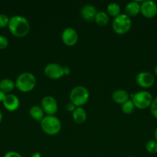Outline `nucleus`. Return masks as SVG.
I'll use <instances>...</instances> for the list:
<instances>
[{
	"mask_svg": "<svg viewBox=\"0 0 157 157\" xmlns=\"http://www.w3.org/2000/svg\"><path fill=\"white\" fill-rule=\"evenodd\" d=\"M8 28L9 32L15 37L22 38L29 34L30 25L26 18L22 15H14L9 19Z\"/></svg>",
	"mask_w": 157,
	"mask_h": 157,
	"instance_id": "nucleus-1",
	"label": "nucleus"
},
{
	"mask_svg": "<svg viewBox=\"0 0 157 157\" xmlns=\"http://www.w3.org/2000/svg\"><path fill=\"white\" fill-rule=\"evenodd\" d=\"M15 87L24 93L31 91L36 85V78L31 72H23L20 74L15 82Z\"/></svg>",
	"mask_w": 157,
	"mask_h": 157,
	"instance_id": "nucleus-2",
	"label": "nucleus"
},
{
	"mask_svg": "<svg viewBox=\"0 0 157 157\" xmlns=\"http://www.w3.org/2000/svg\"><path fill=\"white\" fill-rule=\"evenodd\" d=\"M41 128L46 134L54 136L59 133L62 128L60 120L55 115H46L41 121Z\"/></svg>",
	"mask_w": 157,
	"mask_h": 157,
	"instance_id": "nucleus-3",
	"label": "nucleus"
},
{
	"mask_svg": "<svg viewBox=\"0 0 157 157\" xmlns=\"http://www.w3.org/2000/svg\"><path fill=\"white\" fill-rule=\"evenodd\" d=\"M89 98V92L84 86H75L69 94V99L75 107H83L87 103Z\"/></svg>",
	"mask_w": 157,
	"mask_h": 157,
	"instance_id": "nucleus-4",
	"label": "nucleus"
},
{
	"mask_svg": "<svg viewBox=\"0 0 157 157\" xmlns=\"http://www.w3.org/2000/svg\"><path fill=\"white\" fill-rule=\"evenodd\" d=\"M132 26V20L126 14L121 13L114 18L112 27L114 32L119 35L127 33Z\"/></svg>",
	"mask_w": 157,
	"mask_h": 157,
	"instance_id": "nucleus-5",
	"label": "nucleus"
},
{
	"mask_svg": "<svg viewBox=\"0 0 157 157\" xmlns=\"http://www.w3.org/2000/svg\"><path fill=\"white\" fill-rule=\"evenodd\" d=\"M152 100V94L146 90H141L132 94V101L134 105L140 110H144L150 107Z\"/></svg>",
	"mask_w": 157,
	"mask_h": 157,
	"instance_id": "nucleus-6",
	"label": "nucleus"
},
{
	"mask_svg": "<svg viewBox=\"0 0 157 157\" xmlns=\"http://www.w3.org/2000/svg\"><path fill=\"white\" fill-rule=\"evenodd\" d=\"M41 107L47 115H55L58 110V103L52 96H45L41 101Z\"/></svg>",
	"mask_w": 157,
	"mask_h": 157,
	"instance_id": "nucleus-7",
	"label": "nucleus"
},
{
	"mask_svg": "<svg viewBox=\"0 0 157 157\" xmlns=\"http://www.w3.org/2000/svg\"><path fill=\"white\" fill-rule=\"evenodd\" d=\"M44 73L50 79H59L64 75V68L56 63H49L45 67Z\"/></svg>",
	"mask_w": 157,
	"mask_h": 157,
	"instance_id": "nucleus-8",
	"label": "nucleus"
},
{
	"mask_svg": "<svg viewBox=\"0 0 157 157\" xmlns=\"http://www.w3.org/2000/svg\"><path fill=\"white\" fill-rule=\"evenodd\" d=\"M140 12L146 18H153L157 15V4L152 0L142 1L140 4Z\"/></svg>",
	"mask_w": 157,
	"mask_h": 157,
	"instance_id": "nucleus-9",
	"label": "nucleus"
},
{
	"mask_svg": "<svg viewBox=\"0 0 157 157\" xmlns=\"http://www.w3.org/2000/svg\"><path fill=\"white\" fill-rule=\"evenodd\" d=\"M135 81L143 88H150L155 83V78L152 74L148 71H141L137 74Z\"/></svg>",
	"mask_w": 157,
	"mask_h": 157,
	"instance_id": "nucleus-10",
	"label": "nucleus"
},
{
	"mask_svg": "<svg viewBox=\"0 0 157 157\" xmlns=\"http://www.w3.org/2000/svg\"><path fill=\"white\" fill-rule=\"evenodd\" d=\"M62 42L67 46H73L77 43L78 40V32L73 28H66L62 33Z\"/></svg>",
	"mask_w": 157,
	"mask_h": 157,
	"instance_id": "nucleus-11",
	"label": "nucleus"
},
{
	"mask_svg": "<svg viewBox=\"0 0 157 157\" xmlns=\"http://www.w3.org/2000/svg\"><path fill=\"white\" fill-rule=\"evenodd\" d=\"M5 108L9 111H15L19 107L20 101L18 97L12 94H6V98L2 102Z\"/></svg>",
	"mask_w": 157,
	"mask_h": 157,
	"instance_id": "nucleus-12",
	"label": "nucleus"
},
{
	"mask_svg": "<svg viewBox=\"0 0 157 157\" xmlns=\"http://www.w3.org/2000/svg\"><path fill=\"white\" fill-rule=\"evenodd\" d=\"M97 9L92 5H86L83 6L81 9V16L83 19L91 21V20L95 19V17L97 14Z\"/></svg>",
	"mask_w": 157,
	"mask_h": 157,
	"instance_id": "nucleus-13",
	"label": "nucleus"
},
{
	"mask_svg": "<svg viewBox=\"0 0 157 157\" xmlns=\"http://www.w3.org/2000/svg\"><path fill=\"white\" fill-rule=\"evenodd\" d=\"M140 4L139 1H132L127 3L125 7V12L129 17L136 16L140 13Z\"/></svg>",
	"mask_w": 157,
	"mask_h": 157,
	"instance_id": "nucleus-14",
	"label": "nucleus"
},
{
	"mask_svg": "<svg viewBox=\"0 0 157 157\" xmlns=\"http://www.w3.org/2000/svg\"><path fill=\"white\" fill-rule=\"evenodd\" d=\"M112 98L114 102L119 104H123L128 100H129V95L126 90H123V89H119L112 93Z\"/></svg>",
	"mask_w": 157,
	"mask_h": 157,
	"instance_id": "nucleus-15",
	"label": "nucleus"
},
{
	"mask_svg": "<svg viewBox=\"0 0 157 157\" xmlns=\"http://www.w3.org/2000/svg\"><path fill=\"white\" fill-rule=\"evenodd\" d=\"M72 118L74 121L78 124H82L86 122L87 118V113L84 108L82 107H78L72 112Z\"/></svg>",
	"mask_w": 157,
	"mask_h": 157,
	"instance_id": "nucleus-16",
	"label": "nucleus"
},
{
	"mask_svg": "<svg viewBox=\"0 0 157 157\" xmlns=\"http://www.w3.org/2000/svg\"><path fill=\"white\" fill-rule=\"evenodd\" d=\"M29 115L32 119L35 120V121H41L44 118V111H43L42 108L40 106L38 105H33L30 107L29 109Z\"/></svg>",
	"mask_w": 157,
	"mask_h": 157,
	"instance_id": "nucleus-17",
	"label": "nucleus"
},
{
	"mask_svg": "<svg viewBox=\"0 0 157 157\" xmlns=\"http://www.w3.org/2000/svg\"><path fill=\"white\" fill-rule=\"evenodd\" d=\"M15 87V84L9 78H4L0 81V90L6 94L10 93Z\"/></svg>",
	"mask_w": 157,
	"mask_h": 157,
	"instance_id": "nucleus-18",
	"label": "nucleus"
},
{
	"mask_svg": "<svg viewBox=\"0 0 157 157\" xmlns=\"http://www.w3.org/2000/svg\"><path fill=\"white\" fill-rule=\"evenodd\" d=\"M94 20L99 26H106L109 21V16L106 12L99 11L97 12Z\"/></svg>",
	"mask_w": 157,
	"mask_h": 157,
	"instance_id": "nucleus-19",
	"label": "nucleus"
},
{
	"mask_svg": "<svg viewBox=\"0 0 157 157\" xmlns=\"http://www.w3.org/2000/svg\"><path fill=\"white\" fill-rule=\"evenodd\" d=\"M106 13L109 15V16H112L115 18L119 15L121 14V8L120 6L116 2L109 3L106 8Z\"/></svg>",
	"mask_w": 157,
	"mask_h": 157,
	"instance_id": "nucleus-20",
	"label": "nucleus"
},
{
	"mask_svg": "<svg viewBox=\"0 0 157 157\" xmlns=\"http://www.w3.org/2000/svg\"><path fill=\"white\" fill-rule=\"evenodd\" d=\"M135 107L134 105L133 102H132V99L128 100L126 102L122 104V111L124 113H126V114H129V113H132L134 110H135Z\"/></svg>",
	"mask_w": 157,
	"mask_h": 157,
	"instance_id": "nucleus-21",
	"label": "nucleus"
},
{
	"mask_svg": "<svg viewBox=\"0 0 157 157\" xmlns=\"http://www.w3.org/2000/svg\"><path fill=\"white\" fill-rule=\"evenodd\" d=\"M146 149L149 153H157V142L155 140H149L146 144Z\"/></svg>",
	"mask_w": 157,
	"mask_h": 157,
	"instance_id": "nucleus-22",
	"label": "nucleus"
},
{
	"mask_svg": "<svg viewBox=\"0 0 157 157\" xmlns=\"http://www.w3.org/2000/svg\"><path fill=\"white\" fill-rule=\"evenodd\" d=\"M9 19H10V18L7 15L4 13L0 14V28H5L8 26Z\"/></svg>",
	"mask_w": 157,
	"mask_h": 157,
	"instance_id": "nucleus-23",
	"label": "nucleus"
},
{
	"mask_svg": "<svg viewBox=\"0 0 157 157\" xmlns=\"http://www.w3.org/2000/svg\"><path fill=\"white\" fill-rule=\"evenodd\" d=\"M149 107H150V112L152 115L157 119V98L152 100V102Z\"/></svg>",
	"mask_w": 157,
	"mask_h": 157,
	"instance_id": "nucleus-24",
	"label": "nucleus"
},
{
	"mask_svg": "<svg viewBox=\"0 0 157 157\" xmlns=\"http://www.w3.org/2000/svg\"><path fill=\"white\" fill-rule=\"evenodd\" d=\"M9 45V40L6 36L0 35V50L6 49Z\"/></svg>",
	"mask_w": 157,
	"mask_h": 157,
	"instance_id": "nucleus-25",
	"label": "nucleus"
},
{
	"mask_svg": "<svg viewBox=\"0 0 157 157\" xmlns=\"http://www.w3.org/2000/svg\"><path fill=\"white\" fill-rule=\"evenodd\" d=\"M4 157H22L20 153L15 151H9L4 155Z\"/></svg>",
	"mask_w": 157,
	"mask_h": 157,
	"instance_id": "nucleus-26",
	"label": "nucleus"
},
{
	"mask_svg": "<svg viewBox=\"0 0 157 157\" xmlns=\"http://www.w3.org/2000/svg\"><path fill=\"white\" fill-rule=\"evenodd\" d=\"M66 110H68V111L72 112H72H73L74 110H75L76 107H75V105H74V104H72V102H69L67 104H66Z\"/></svg>",
	"mask_w": 157,
	"mask_h": 157,
	"instance_id": "nucleus-27",
	"label": "nucleus"
},
{
	"mask_svg": "<svg viewBox=\"0 0 157 157\" xmlns=\"http://www.w3.org/2000/svg\"><path fill=\"white\" fill-rule=\"evenodd\" d=\"M6 94H6L5 92H3L2 90H0V102H3V101H4V99L6 97Z\"/></svg>",
	"mask_w": 157,
	"mask_h": 157,
	"instance_id": "nucleus-28",
	"label": "nucleus"
},
{
	"mask_svg": "<svg viewBox=\"0 0 157 157\" xmlns=\"http://www.w3.org/2000/svg\"><path fill=\"white\" fill-rule=\"evenodd\" d=\"M64 68V75H69L71 72V69L69 68V67L66 66V67H63Z\"/></svg>",
	"mask_w": 157,
	"mask_h": 157,
	"instance_id": "nucleus-29",
	"label": "nucleus"
},
{
	"mask_svg": "<svg viewBox=\"0 0 157 157\" xmlns=\"http://www.w3.org/2000/svg\"><path fill=\"white\" fill-rule=\"evenodd\" d=\"M31 157H42V155L41 153H38V152H35V153L31 156Z\"/></svg>",
	"mask_w": 157,
	"mask_h": 157,
	"instance_id": "nucleus-30",
	"label": "nucleus"
},
{
	"mask_svg": "<svg viewBox=\"0 0 157 157\" xmlns=\"http://www.w3.org/2000/svg\"><path fill=\"white\" fill-rule=\"evenodd\" d=\"M154 137H155V140L157 142V127L155 128V131H154Z\"/></svg>",
	"mask_w": 157,
	"mask_h": 157,
	"instance_id": "nucleus-31",
	"label": "nucleus"
},
{
	"mask_svg": "<svg viewBox=\"0 0 157 157\" xmlns=\"http://www.w3.org/2000/svg\"><path fill=\"white\" fill-rule=\"evenodd\" d=\"M154 73L155 74V75H157V64L154 67Z\"/></svg>",
	"mask_w": 157,
	"mask_h": 157,
	"instance_id": "nucleus-32",
	"label": "nucleus"
},
{
	"mask_svg": "<svg viewBox=\"0 0 157 157\" xmlns=\"http://www.w3.org/2000/svg\"><path fill=\"white\" fill-rule=\"evenodd\" d=\"M2 121V112L0 111V124H1Z\"/></svg>",
	"mask_w": 157,
	"mask_h": 157,
	"instance_id": "nucleus-33",
	"label": "nucleus"
},
{
	"mask_svg": "<svg viewBox=\"0 0 157 157\" xmlns=\"http://www.w3.org/2000/svg\"><path fill=\"white\" fill-rule=\"evenodd\" d=\"M126 157H133V156H126Z\"/></svg>",
	"mask_w": 157,
	"mask_h": 157,
	"instance_id": "nucleus-34",
	"label": "nucleus"
},
{
	"mask_svg": "<svg viewBox=\"0 0 157 157\" xmlns=\"http://www.w3.org/2000/svg\"><path fill=\"white\" fill-rule=\"evenodd\" d=\"M156 55H157V52H156Z\"/></svg>",
	"mask_w": 157,
	"mask_h": 157,
	"instance_id": "nucleus-35",
	"label": "nucleus"
}]
</instances>
